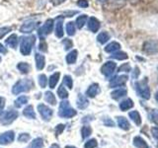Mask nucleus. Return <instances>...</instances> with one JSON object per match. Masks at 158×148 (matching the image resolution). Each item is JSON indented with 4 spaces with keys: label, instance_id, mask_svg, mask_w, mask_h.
Wrapping results in <instances>:
<instances>
[{
    "label": "nucleus",
    "instance_id": "13d9d810",
    "mask_svg": "<svg viewBox=\"0 0 158 148\" xmlns=\"http://www.w3.org/2000/svg\"><path fill=\"white\" fill-rule=\"evenodd\" d=\"M128 1H130L131 4H136L138 1H139V0H128Z\"/></svg>",
    "mask_w": 158,
    "mask_h": 148
},
{
    "label": "nucleus",
    "instance_id": "7c9ffc66",
    "mask_svg": "<svg viewBox=\"0 0 158 148\" xmlns=\"http://www.w3.org/2000/svg\"><path fill=\"white\" fill-rule=\"evenodd\" d=\"M109 39H110V35H109L107 32H102V33L99 34L98 37H97V41L101 44L106 43Z\"/></svg>",
    "mask_w": 158,
    "mask_h": 148
},
{
    "label": "nucleus",
    "instance_id": "4d7b16f0",
    "mask_svg": "<svg viewBox=\"0 0 158 148\" xmlns=\"http://www.w3.org/2000/svg\"><path fill=\"white\" fill-rule=\"evenodd\" d=\"M75 13H77V12H75V11H73V12H66V14L68 15V16H67V17H72V16H73V15H74V14H75Z\"/></svg>",
    "mask_w": 158,
    "mask_h": 148
},
{
    "label": "nucleus",
    "instance_id": "e2e57ef3",
    "mask_svg": "<svg viewBox=\"0 0 158 148\" xmlns=\"http://www.w3.org/2000/svg\"><path fill=\"white\" fill-rule=\"evenodd\" d=\"M98 1H100V2H105V1H107V0H98Z\"/></svg>",
    "mask_w": 158,
    "mask_h": 148
},
{
    "label": "nucleus",
    "instance_id": "ea45409f",
    "mask_svg": "<svg viewBox=\"0 0 158 148\" xmlns=\"http://www.w3.org/2000/svg\"><path fill=\"white\" fill-rule=\"evenodd\" d=\"M39 84L41 88H44L47 86L48 84V78L47 76L44 75V74H41V75H39Z\"/></svg>",
    "mask_w": 158,
    "mask_h": 148
},
{
    "label": "nucleus",
    "instance_id": "aec40b11",
    "mask_svg": "<svg viewBox=\"0 0 158 148\" xmlns=\"http://www.w3.org/2000/svg\"><path fill=\"white\" fill-rule=\"evenodd\" d=\"M120 48H121V44L120 43H117V42H112V43H110L105 47V51L109 52V53H112V52L118 51Z\"/></svg>",
    "mask_w": 158,
    "mask_h": 148
},
{
    "label": "nucleus",
    "instance_id": "680f3d73",
    "mask_svg": "<svg viewBox=\"0 0 158 148\" xmlns=\"http://www.w3.org/2000/svg\"><path fill=\"white\" fill-rule=\"evenodd\" d=\"M65 148H76V147H74V146H71V145H68V146H66Z\"/></svg>",
    "mask_w": 158,
    "mask_h": 148
},
{
    "label": "nucleus",
    "instance_id": "c85d7f7f",
    "mask_svg": "<svg viewBox=\"0 0 158 148\" xmlns=\"http://www.w3.org/2000/svg\"><path fill=\"white\" fill-rule=\"evenodd\" d=\"M87 19H88V17H87V15H80V16H78L77 17V19H76V21H75V23H76V27L78 28V29H82L83 27H84V25L86 24V22H87Z\"/></svg>",
    "mask_w": 158,
    "mask_h": 148
},
{
    "label": "nucleus",
    "instance_id": "9d476101",
    "mask_svg": "<svg viewBox=\"0 0 158 148\" xmlns=\"http://www.w3.org/2000/svg\"><path fill=\"white\" fill-rule=\"evenodd\" d=\"M14 138H15L14 131L9 130L6 132H3L2 134H0V144L1 145L10 144V143L14 141Z\"/></svg>",
    "mask_w": 158,
    "mask_h": 148
},
{
    "label": "nucleus",
    "instance_id": "37998d69",
    "mask_svg": "<svg viewBox=\"0 0 158 148\" xmlns=\"http://www.w3.org/2000/svg\"><path fill=\"white\" fill-rule=\"evenodd\" d=\"M97 144L98 143H97L96 139H90L85 143L84 148H95V147H97Z\"/></svg>",
    "mask_w": 158,
    "mask_h": 148
},
{
    "label": "nucleus",
    "instance_id": "dca6fc26",
    "mask_svg": "<svg viewBox=\"0 0 158 148\" xmlns=\"http://www.w3.org/2000/svg\"><path fill=\"white\" fill-rule=\"evenodd\" d=\"M99 92H100V87H99V85L97 83H94V84H92V85H90V87L87 89L86 95L90 98H94L98 95Z\"/></svg>",
    "mask_w": 158,
    "mask_h": 148
},
{
    "label": "nucleus",
    "instance_id": "72a5a7b5",
    "mask_svg": "<svg viewBox=\"0 0 158 148\" xmlns=\"http://www.w3.org/2000/svg\"><path fill=\"white\" fill-rule=\"evenodd\" d=\"M43 147H44V140L41 137L35 138L32 141L31 145H30V148H43Z\"/></svg>",
    "mask_w": 158,
    "mask_h": 148
},
{
    "label": "nucleus",
    "instance_id": "473e14b6",
    "mask_svg": "<svg viewBox=\"0 0 158 148\" xmlns=\"http://www.w3.org/2000/svg\"><path fill=\"white\" fill-rule=\"evenodd\" d=\"M127 57H128L127 54L123 51H116L111 56V58L118 59V60H125V59H127Z\"/></svg>",
    "mask_w": 158,
    "mask_h": 148
},
{
    "label": "nucleus",
    "instance_id": "09e8293b",
    "mask_svg": "<svg viewBox=\"0 0 158 148\" xmlns=\"http://www.w3.org/2000/svg\"><path fill=\"white\" fill-rule=\"evenodd\" d=\"M77 5L81 8H87L89 6V2L88 0H78Z\"/></svg>",
    "mask_w": 158,
    "mask_h": 148
},
{
    "label": "nucleus",
    "instance_id": "ddd939ff",
    "mask_svg": "<svg viewBox=\"0 0 158 148\" xmlns=\"http://www.w3.org/2000/svg\"><path fill=\"white\" fill-rule=\"evenodd\" d=\"M87 24H88V29L90 30L92 33H97L99 31V29H100V26H101L99 20L95 17L89 18Z\"/></svg>",
    "mask_w": 158,
    "mask_h": 148
},
{
    "label": "nucleus",
    "instance_id": "864d4df0",
    "mask_svg": "<svg viewBox=\"0 0 158 148\" xmlns=\"http://www.w3.org/2000/svg\"><path fill=\"white\" fill-rule=\"evenodd\" d=\"M4 106H5V99L0 97V113H1V111L3 110Z\"/></svg>",
    "mask_w": 158,
    "mask_h": 148
},
{
    "label": "nucleus",
    "instance_id": "f3484780",
    "mask_svg": "<svg viewBox=\"0 0 158 148\" xmlns=\"http://www.w3.org/2000/svg\"><path fill=\"white\" fill-rule=\"evenodd\" d=\"M76 105L79 109H81V110H84V109H86L89 105V101L88 99L82 95V94H79L78 95V98H77V102H76Z\"/></svg>",
    "mask_w": 158,
    "mask_h": 148
},
{
    "label": "nucleus",
    "instance_id": "a878e982",
    "mask_svg": "<svg viewBox=\"0 0 158 148\" xmlns=\"http://www.w3.org/2000/svg\"><path fill=\"white\" fill-rule=\"evenodd\" d=\"M127 93V91L126 89H118V90H115L114 92L111 93V97L114 99V100H118V99H121L122 97L126 96Z\"/></svg>",
    "mask_w": 158,
    "mask_h": 148
},
{
    "label": "nucleus",
    "instance_id": "412c9836",
    "mask_svg": "<svg viewBox=\"0 0 158 148\" xmlns=\"http://www.w3.org/2000/svg\"><path fill=\"white\" fill-rule=\"evenodd\" d=\"M117 121H118V125L120 126L122 130H130V122H128V121L127 120L126 117H117Z\"/></svg>",
    "mask_w": 158,
    "mask_h": 148
},
{
    "label": "nucleus",
    "instance_id": "4be33fe9",
    "mask_svg": "<svg viewBox=\"0 0 158 148\" xmlns=\"http://www.w3.org/2000/svg\"><path fill=\"white\" fill-rule=\"evenodd\" d=\"M77 56H78V51L76 49H73L70 52H68V54L65 57V60L67 64H74L77 60Z\"/></svg>",
    "mask_w": 158,
    "mask_h": 148
},
{
    "label": "nucleus",
    "instance_id": "6ab92c4d",
    "mask_svg": "<svg viewBox=\"0 0 158 148\" xmlns=\"http://www.w3.org/2000/svg\"><path fill=\"white\" fill-rule=\"evenodd\" d=\"M18 43H19L18 37H17V35H15V34L11 35V36L5 39V43L12 48H16V47L18 46Z\"/></svg>",
    "mask_w": 158,
    "mask_h": 148
},
{
    "label": "nucleus",
    "instance_id": "6e6d98bb",
    "mask_svg": "<svg viewBox=\"0 0 158 148\" xmlns=\"http://www.w3.org/2000/svg\"><path fill=\"white\" fill-rule=\"evenodd\" d=\"M104 122H105V125H109V126H114V122L110 120V118H108V121H107V120H105V121H104Z\"/></svg>",
    "mask_w": 158,
    "mask_h": 148
},
{
    "label": "nucleus",
    "instance_id": "20e7f679",
    "mask_svg": "<svg viewBox=\"0 0 158 148\" xmlns=\"http://www.w3.org/2000/svg\"><path fill=\"white\" fill-rule=\"evenodd\" d=\"M135 88H136L137 94L141 98L145 99V100H148V99L150 98V89H149V86H148V82L146 78L143 79L141 81L136 82Z\"/></svg>",
    "mask_w": 158,
    "mask_h": 148
},
{
    "label": "nucleus",
    "instance_id": "79ce46f5",
    "mask_svg": "<svg viewBox=\"0 0 158 148\" xmlns=\"http://www.w3.org/2000/svg\"><path fill=\"white\" fill-rule=\"evenodd\" d=\"M62 44L64 46L65 51H68V49H70L73 47V43L71 39H64L62 41Z\"/></svg>",
    "mask_w": 158,
    "mask_h": 148
},
{
    "label": "nucleus",
    "instance_id": "3c124183",
    "mask_svg": "<svg viewBox=\"0 0 158 148\" xmlns=\"http://www.w3.org/2000/svg\"><path fill=\"white\" fill-rule=\"evenodd\" d=\"M151 132H152L153 138L158 141V127H152L151 128Z\"/></svg>",
    "mask_w": 158,
    "mask_h": 148
},
{
    "label": "nucleus",
    "instance_id": "a18cd8bd",
    "mask_svg": "<svg viewBox=\"0 0 158 148\" xmlns=\"http://www.w3.org/2000/svg\"><path fill=\"white\" fill-rule=\"evenodd\" d=\"M29 139H30V134H28V133H21L18 137L19 142H27Z\"/></svg>",
    "mask_w": 158,
    "mask_h": 148
},
{
    "label": "nucleus",
    "instance_id": "bb28decb",
    "mask_svg": "<svg viewBox=\"0 0 158 148\" xmlns=\"http://www.w3.org/2000/svg\"><path fill=\"white\" fill-rule=\"evenodd\" d=\"M133 145H135L136 148H148V145L145 142V140L142 139V138L139 136H136L133 138Z\"/></svg>",
    "mask_w": 158,
    "mask_h": 148
},
{
    "label": "nucleus",
    "instance_id": "a19ab883",
    "mask_svg": "<svg viewBox=\"0 0 158 148\" xmlns=\"http://www.w3.org/2000/svg\"><path fill=\"white\" fill-rule=\"evenodd\" d=\"M149 117H150L151 121H153V122L155 123V125H158V111H156V110H152L151 113H150Z\"/></svg>",
    "mask_w": 158,
    "mask_h": 148
},
{
    "label": "nucleus",
    "instance_id": "0e129e2a",
    "mask_svg": "<svg viewBox=\"0 0 158 148\" xmlns=\"http://www.w3.org/2000/svg\"><path fill=\"white\" fill-rule=\"evenodd\" d=\"M0 61H1V57H0Z\"/></svg>",
    "mask_w": 158,
    "mask_h": 148
},
{
    "label": "nucleus",
    "instance_id": "c03bdc74",
    "mask_svg": "<svg viewBox=\"0 0 158 148\" xmlns=\"http://www.w3.org/2000/svg\"><path fill=\"white\" fill-rule=\"evenodd\" d=\"M11 28L10 27H3V28H0V39H3L8 33L11 32Z\"/></svg>",
    "mask_w": 158,
    "mask_h": 148
},
{
    "label": "nucleus",
    "instance_id": "de8ad7c7",
    "mask_svg": "<svg viewBox=\"0 0 158 148\" xmlns=\"http://www.w3.org/2000/svg\"><path fill=\"white\" fill-rule=\"evenodd\" d=\"M118 71H120V72H128V71H131L130 64H127V63L123 64V65L118 68Z\"/></svg>",
    "mask_w": 158,
    "mask_h": 148
},
{
    "label": "nucleus",
    "instance_id": "bf43d9fd",
    "mask_svg": "<svg viewBox=\"0 0 158 148\" xmlns=\"http://www.w3.org/2000/svg\"><path fill=\"white\" fill-rule=\"evenodd\" d=\"M49 148H60V147H59V145H57V144H56V143H54V144H52Z\"/></svg>",
    "mask_w": 158,
    "mask_h": 148
},
{
    "label": "nucleus",
    "instance_id": "8fccbe9b",
    "mask_svg": "<svg viewBox=\"0 0 158 148\" xmlns=\"http://www.w3.org/2000/svg\"><path fill=\"white\" fill-rule=\"evenodd\" d=\"M64 130V125H57L56 126V135L58 136Z\"/></svg>",
    "mask_w": 158,
    "mask_h": 148
},
{
    "label": "nucleus",
    "instance_id": "1a4fd4ad",
    "mask_svg": "<svg viewBox=\"0 0 158 148\" xmlns=\"http://www.w3.org/2000/svg\"><path fill=\"white\" fill-rule=\"evenodd\" d=\"M116 67H117V64L114 61H107L104 63L103 66L101 67V72L106 77H110L112 74L115 72Z\"/></svg>",
    "mask_w": 158,
    "mask_h": 148
},
{
    "label": "nucleus",
    "instance_id": "5fc2aeb1",
    "mask_svg": "<svg viewBox=\"0 0 158 148\" xmlns=\"http://www.w3.org/2000/svg\"><path fill=\"white\" fill-rule=\"evenodd\" d=\"M0 53H7V49H6V47H5L3 44H1L0 43Z\"/></svg>",
    "mask_w": 158,
    "mask_h": 148
},
{
    "label": "nucleus",
    "instance_id": "cd10ccee",
    "mask_svg": "<svg viewBox=\"0 0 158 148\" xmlns=\"http://www.w3.org/2000/svg\"><path fill=\"white\" fill-rule=\"evenodd\" d=\"M44 101L48 103L49 105H52V106H54L56 104V99L54 97L53 93L51 91H48L44 93Z\"/></svg>",
    "mask_w": 158,
    "mask_h": 148
},
{
    "label": "nucleus",
    "instance_id": "f8f14e48",
    "mask_svg": "<svg viewBox=\"0 0 158 148\" xmlns=\"http://www.w3.org/2000/svg\"><path fill=\"white\" fill-rule=\"evenodd\" d=\"M127 81V75H120L117 76L114 79H112L110 82V87L111 88H115V87H120L123 86Z\"/></svg>",
    "mask_w": 158,
    "mask_h": 148
},
{
    "label": "nucleus",
    "instance_id": "e433bc0d",
    "mask_svg": "<svg viewBox=\"0 0 158 148\" xmlns=\"http://www.w3.org/2000/svg\"><path fill=\"white\" fill-rule=\"evenodd\" d=\"M57 95L60 99H66L68 97V92L66 91V89L63 87V85H60L57 90Z\"/></svg>",
    "mask_w": 158,
    "mask_h": 148
},
{
    "label": "nucleus",
    "instance_id": "f03ea898",
    "mask_svg": "<svg viewBox=\"0 0 158 148\" xmlns=\"http://www.w3.org/2000/svg\"><path fill=\"white\" fill-rule=\"evenodd\" d=\"M34 87V82L31 79H22L14 84L12 88V93L14 95H19V94L24 92H29Z\"/></svg>",
    "mask_w": 158,
    "mask_h": 148
},
{
    "label": "nucleus",
    "instance_id": "49530a36",
    "mask_svg": "<svg viewBox=\"0 0 158 148\" xmlns=\"http://www.w3.org/2000/svg\"><path fill=\"white\" fill-rule=\"evenodd\" d=\"M39 49L41 51H43V52H47L48 51V44H47L46 42L44 41V39H42L41 43H39Z\"/></svg>",
    "mask_w": 158,
    "mask_h": 148
},
{
    "label": "nucleus",
    "instance_id": "7ed1b4c3",
    "mask_svg": "<svg viewBox=\"0 0 158 148\" xmlns=\"http://www.w3.org/2000/svg\"><path fill=\"white\" fill-rule=\"evenodd\" d=\"M76 111L71 108L70 104L68 101H62L59 105V111H58V116L60 117L64 118H70L76 116Z\"/></svg>",
    "mask_w": 158,
    "mask_h": 148
},
{
    "label": "nucleus",
    "instance_id": "4468645a",
    "mask_svg": "<svg viewBox=\"0 0 158 148\" xmlns=\"http://www.w3.org/2000/svg\"><path fill=\"white\" fill-rule=\"evenodd\" d=\"M35 61H36V67L38 70H43L46 65V58L41 53H36L35 54Z\"/></svg>",
    "mask_w": 158,
    "mask_h": 148
},
{
    "label": "nucleus",
    "instance_id": "2eb2a0df",
    "mask_svg": "<svg viewBox=\"0 0 158 148\" xmlns=\"http://www.w3.org/2000/svg\"><path fill=\"white\" fill-rule=\"evenodd\" d=\"M123 4H125V1H123V0H108L105 7L109 10H111V9L114 10V9L121 8Z\"/></svg>",
    "mask_w": 158,
    "mask_h": 148
},
{
    "label": "nucleus",
    "instance_id": "39448f33",
    "mask_svg": "<svg viewBox=\"0 0 158 148\" xmlns=\"http://www.w3.org/2000/svg\"><path fill=\"white\" fill-rule=\"evenodd\" d=\"M18 117V112L14 110H9L5 113H0V122L4 125L12 123Z\"/></svg>",
    "mask_w": 158,
    "mask_h": 148
},
{
    "label": "nucleus",
    "instance_id": "6e6552de",
    "mask_svg": "<svg viewBox=\"0 0 158 148\" xmlns=\"http://www.w3.org/2000/svg\"><path fill=\"white\" fill-rule=\"evenodd\" d=\"M38 111L40 113V115L42 116L43 120L48 121L49 120L52 118V115H53V112L51 108H48V106H46L44 104H40L38 106Z\"/></svg>",
    "mask_w": 158,
    "mask_h": 148
},
{
    "label": "nucleus",
    "instance_id": "423d86ee",
    "mask_svg": "<svg viewBox=\"0 0 158 148\" xmlns=\"http://www.w3.org/2000/svg\"><path fill=\"white\" fill-rule=\"evenodd\" d=\"M53 25H54V21L52 19H48L43 26L39 29V32L38 35L39 37L41 38V39H44L46 38L48 35H49L52 32V29H53Z\"/></svg>",
    "mask_w": 158,
    "mask_h": 148
},
{
    "label": "nucleus",
    "instance_id": "b1692460",
    "mask_svg": "<svg viewBox=\"0 0 158 148\" xmlns=\"http://www.w3.org/2000/svg\"><path fill=\"white\" fill-rule=\"evenodd\" d=\"M23 115L28 118H32V120H35V118H36V113H35L33 106H31V105L24 109Z\"/></svg>",
    "mask_w": 158,
    "mask_h": 148
},
{
    "label": "nucleus",
    "instance_id": "603ef678",
    "mask_svg": "<svg viewBox=\"0 0 158 148\" xmlns=\"http://www.w3.org/2000/svg\"><path fill=\"white\" fill-rule=\"evenodd\" d=\"M66 0H51L52 4L53 5V6H58V5L62 4L63 2H65Z\"/></svg>",
    "mask_w": 158,
    "mask_h": 148
},
{
    "label": "nucleus",
    "instance_id": "052dcab7",
    "mask_svg": "<svg viewBox=\"0 0 158 148\" xmlns=\"http://www.w3.org/2000/svg\"><path fill=\"white\" fill-rule=\"evenodd\" d=\"M155 100H156L157 103H158V92H156V94H155Z\"/></svg>",
    "mask_w": 158,
    "mask_h": 148
},
{
    "label": "nucleus",
    "instance_id": "9b49d317",
    "mask_svg": "<svg viewBox=\"0 0 158 148\" xmlns=\"http://www.w3.org/2000/svg\"><path fill=\"white\" fill-rule=\"evenodd\" d=\"M37 27H38V23L34 21H29L22 25L21 28H20V32H22L24 34H30L33 31H35V30L37 29Z\"/></svg>",
    "mask_w": 158,
    "mask_h": 148
},
{
    "label": "nucleus",
    "instance_id": "c756f323",
    "mask_svg": "<svg viewBox=\"0 0 158 148\" xmlns=\"http://www.w3.org/2000/svg\"><path fill=\"white\" fill-rule=\"evenodd\" d=\"M128 116H130V117L133 121V122H135L136 125H140V123H141V117H140L139 113H138L137 111H132V112H131L130 113H128Z\"/></svg>",
    "mask_w": 158,
    "mask_h": 148
},
{
    "label": "nucleus",
    "instance_id": "f704fd0d",
    "mask_svg": "<svg viewBox=\"0 0 158 148\" xmlns=\"http://www.w3.org/2000/svg\"><path fill=\"white\" fill-rule=\"evenodd\" d=\"M28 103V97L27 96H20L17 98V100L15 101V107L17 108H21L22 106L26 105Z\"/></svg>",
    "mask_w": 158,
    "mask_h": 148
},
{
    "label": "nucleus",
    "instance_id": "393cba45",
    "mask_svg": "<svg viewBox=\"0 0 158 148\" xmlns=\"http://www.w3.org/2000/svg\"><path fill=\"white\" fill-rule=\"evenodd\" d=\"M133 107V102L131 99H126L120 103V109L122 111H127Z\"/></svg>",
    "mask_w": 158,
    "mask_h": 148
},
{
    "label": "nucleus",
    "instance_id": "c9c22d12",
    "mask_svg": "<svg viewBox=\"0 0 158 148\" xmlns=\"http://www.w3.org/2000/svg\"><path fill=\"white\" fill-rule=\"evenodd\" d=\"M66 33L68 36H74L75 35V25L72 22H68L66 24Z\"/></svg>",
    "mask_w": 158,
    "mask_h": 148
},
{
    "label": "nucleus",
    "instance_id": "4c0bfd02",
    "mask_svg": "<svg viewBox=\"0 0 158 148\" xmlns=\"http://www.w3.org/2000/svg\"><path fill=\"white\" fill-rule=\"evenodd\" d=\"M63 84L65 85L66 87H68V89H72L73 87V81H72V78L70 75H65L63 78Z\"/></svg>",
    "mask_w": 158,
    "mask_h": 148
},
{
    "label": "nucleus",
    "instance_id": "0eeeda50",
    "mask_svg": "<svg viewBox=\"0 0 158 148\" xmlns=\"http://www.w3.org/2000/svg\"><path fill=\"white\" fill-rule=\"evenodd\" d=\"M143 51L147 54H155L158 52V42L154 39L146 41L143 44Z\"/></svg>",
    "mask_w": 158,
    "mask_h": 148
},
{
    "label": "nucleus",
    "instance_id": "2f4dec72",
    "mask_svg": "<svg viewBox=\"0 0 158 148\" xmlns=\"http://www.w3.org/2000/svg\"><path fill=\"white\" fill-rule=\"evenodd\" d=\"M17 68L22 74H27L30 71V65L27 62H19L17 64Z\"/></svg>",
    "mask_w": 158,
    "mask_h": 148
},
{
    "label": "nucleus",
    "instance_id": "5701e85b",
    "mask_svg": "<svg viewBox=\"0 0 158 148\" xmlns=\"http://www.w3.org/2000/svg\"><path fill=\"white\" fill-rule=\"evenodd\" d=\"M59 78H60V73L59 72H56L53 73L52 75L49 77L48 79V85H49V88L53 89L54 87L56 86V84L58 83L59 81Z\"/></svg>",
    "mask_w": 158,
    "mask_h": 148
},
{
    "label": "nucleus",
    "instance_id": "a211bd4d",
    "mask_svg": "<svg viewBox=\"0 0 158 148\" xmlns=\"http://www.w3.org/2000/svg\"><path fill=\"white\" fill-rule=\"evenodd\" d=\"M56 36L57 38H62L63 37V18L58 17L56 19Z\"/></svg>",
    "mask_w": 158,
    "mask_h": 148
},
{
    "label": "nucleus",
    "instance_id": "58836bf2",
    "mask_svg": "<svg viewBox=\"0 0 158 148\" xmlns=\"http://www.w3.org/2000/svg\"><path fill=\"white\" fill-rule=\"evenodd\" d=\"M92 132V130L90 126H83L81 130V134H82V138H87L88 136H90Z\"/></svg>",
    "mask_w": 158,
    "mask_h": 148
},
{
    "label": "nucleus",
    "instance_id": "f257e3e1",
    "mask_svg": "<svg viewBox=\"0 0 158 148\" xmlns=\"http://www.w3.org/2000/svg\"><path fill=\"white\" fill-rule=\"evenodd\" d=\"M35 43H36V37L35 36L22 37L21 42H20V52L25 56H30Z\"/></svg>",
    "mask_w": 158,
    "mask_h": 148
}]
</instances>
